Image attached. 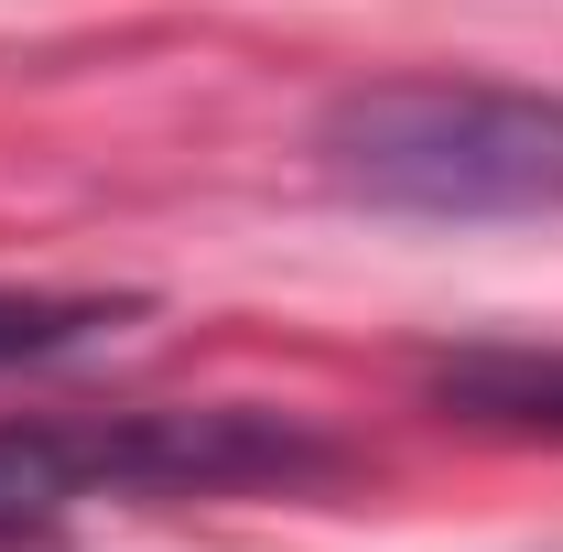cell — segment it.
<instances>
[{
  "instance_id": "1",
  "label": "cell",
  "mask_w": 563,
  "mask_h": 552,
  "mask_svg": "<svg viewBox=\"0 0 563 552\" xmlns=\"http://www.w3.org/2000/svg\"><path fill=\"white\" fill-rule=\"evenodd\" d=\"M314 163L347 207L422 217V228H498L563 217V87L498 76H379L325 98Z\"/></svg>"
},
{
  "instance_id": "2",
  "label": "cell",
  "mask_w": 563,
  "mask_h": 552,
  "mask_svg": "<svg viewBox=\"0 0 563 552\" xmlns=\"http://www.w3.org/2000/svg\"><path fill=\"white\" fill-rule=\"evenodd\" d=\"M336 444L261 401H196V412H44L0 422V552L66 531L98 498H261V487H325Z\"/></svg>"
},
{
  "instance_id": "3",
  "label": "cell",
  "mask_w": 563,
  "mask_h": 552,
  "mask_svg": "<svg viewBox=\"0 0 563 552\" xmlns=\"http://www.w3.org/2000/svg\"><path fill=\"white\" fill-rule=\"evenodd\" d=\"M422 401L466 433L563 444V346H455V357H433Z\"/></svg>"
},
{
  "instance_id": "4",
  "label": "cell",
  "mask_w": 563,
  "mask_h": 552,
  "mask_svg": "<svg viewBox=\"0 0 563 552\" xmlns=\"http://www.w3.org/2000/svg\"><path fill=\"white\" fill-rule=\"evenodd\" d=\"M141 314V292H0V368H44L76 346L120 336Z\"/></svg>"
}]
</instances>
